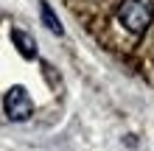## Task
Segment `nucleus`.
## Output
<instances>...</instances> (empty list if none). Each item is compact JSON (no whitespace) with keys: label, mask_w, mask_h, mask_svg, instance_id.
Segmentation results:
<instances>
[{"label":"nucleus","mask_w":154,"mask_h":151,"mask_svg":"<svg viewBox=\"0 0 154 151\" xmlns=\"http://www.w3.org/2000/svg\"><path fill=\"white\" fill-rule=\"evenodd\" d=\"M3 109L8 115V120H28L31 118V112H34V101H31V95L25 92V87H11V90L6 92V98H3Z\"/></svg>","instance_id":"2"},{"label":"nucleus","mask_w":154,"mask_h":151,"mask_svg":"<svg viewBox=\"0 0 154 151\" xmlns=\"http://www.w3.org/2000/svg\"><path fill=\"white\" fill-rule=\"evenodd\" d=\"M39 14H42V23L48 25L53 34H62V31H65V28H62V23H59V17L53 14V8H51L48 3H42V6H39Z\"/></svg>","instance_id":"4"},{"label":"nucleus","mask_w":154,"mask_h":151,"mask_svg":"<svg viewBox=\"0 0 154 151\" xmlns=\"http://www.w3.org/2000/svg\"><path fill=\"white\" fill-rule=\"evenodd\" d=\"M11 39H14V45H17V50L23 53L25 59H34L37 56V42H34V37L31 34H25V31H11Z\"/></svg>","instance_id":"3"},{"label":"nucleus","mask_w":154,"mask_h":151,"mask_svg":"<svg viewBox=\"0 0 154 151\" xmlns=\"http://www.w3.org/2000/svg\"><path fill=\"white\" fill-rule=\"evenodd\" d=\"M118 20L126 31L143 34L154 20V3L151 0H123L118 8Z\"/></svg>","instance_id":"1"}]
</instances>
